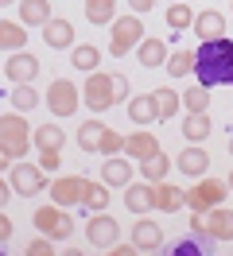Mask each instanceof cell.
<instances>
[{
    "mask_svg": "<svg viewBox=\"0 0 233 256\" xmlns=\"http://www.w3.org/2000/svg\"><path fill=\"white\" fill-rule=\"evenodd\" d=\"M155 101H159V120H171V116L179 112V105H183V94H175V90H167V86H159V90H155Z\"/></svg>",
    "mask_w": 233,
    "mask_h": 256,
    "instance_id": "e575fe53",
    "label": "cell"
},
{
    "mask_svg": "<svg viewBox=\"0 0 233 256\" xmlns=\"http://www.w3.org/2000/svg\"><path fill=\"white\" fill-rule=\"evenodd\" d=\"M82 206L90 210V214H101V210L109 206V182H105V178L86 186V202H82Z\"/></svg>",
    "mask_w": 233,
    "mask_h": 256,
    "instance_id": "836d02e7",
    "label": "cell"
},
{
    "mask_svg": "<svg viewBox=\"0 0 233 256\" xmlns=\"http://www.w3.org/2000/svg\"><path fill=\"white\" fill-rule=\"evenodd\" d=\"M117 152H124V136H117L113 128H105V140H101V152H97V156H117Z\"/></svg>",
    "mask_w": 233,
    "mask_h": 256,
    "instance_id": "8d00e7d4",
    "label": "cell"
},
{
    "mask_svg": "<svg viewBox=\"0 0 233 256\" xmlns=\"http://www.w3.org/2000/svg\"><path fill=\"white\" fill-rule=\"evenodd\" d=\"M35 225H39V233H47V237H55V240L74 237V218H70V206H59V202L35 210Z\"/></svg>",
    "mask_w": 233,
    "mask_h": 256,
    "instance_id": "8992f818",
    "label": "cell"
},
{
    "mask_svg": "<svg viewBox=\"0 0 233 256\" xmlns=\"http://www.w3.org/2000/svg\"><path fill=\"white\" fill-rule=\"evenodd\" d=\"M190 32L198 35L202 43H206V39H221V35H225V16H221V12H214V8H210V12H198Z\"/></svg>",
    "mask_w": 233,
    "mask_h": 256,
    "instance_id": "44dd1931",
    "label": "cell"
},
{
    "mask_svg": "<svg viewBox=\"0 0 233 256\" xmlns=\"http://www.w3.org/2000/svg\"><path fill=\"white\" fill-rule=\"evenodd\" d=\"M225 194H229V178L221 182V178H206L202 175L190 190H186V206H190V214H206V210H214V206H221L225 202Z\"/></svg>",
    "mask_w": 233,
    "mask_h": 256,
    "instance_id": "3957f363",
    "label": "cell"
},
{
    "mask_svg": "<svg viewBox=\"0 0 233 256\" xmlns=\"http://www.w3.org/2000/svg\"><path fill=\"white\" fill-rule=\"evenodd\" d=\"M101 178H105L109 186H128V182L136 178L132 156H109V160L101 163Z\"/></svg>",
    "mask_w": 233,
    "mask_h": 256,
    "instance_id": "7c38bea8",
    "label": "cell"
},
{
    "mask_svg": "<svg viewBox=\"0 0 233 256\" xmlns=\"http://www.w3.org/2000/svg\"><path fill=\"white\" fill-rule=\"evenodd\" d=\"M4 74H8L12 86L35 82V74H39V58H35L28 47H24V50H12V54H8V62H4Z\"/></svg>",
    "mask_w": 233,
    "mask_h": 256,
    "instance_id": "8fae6325",
    "label": "cell"
},
{
    "mask_svg": "<svg viewBox=\"0 0 233 256\" xmlns=\"http://www.w3.org/2000/svg\"><path fill=\"white\" fill-rule=\"evenodd\" d=\"M113 90H117V101H124V97H128V78H124V74H113Z\"/></svg>",
    "mask_w": 233,
    "mask_h": 256,
    "instance_id": "b9f144b4",
    "label": "cell"
},
{
    "mask_svg": "<svg viewBox=\"0 0 233 256\" xmlns=\"http://www.w3.org/2000/svg\"><path fill=\"white\" fill-rule=\"evenodd\" d=\"M8 97H12V105H16L20 112H31L35 105H39V94L31 90V82H24V86H16V90H12Z\"/></svg>",
    "mask_w": 233,
    "mask_h": 256,
    "instance_id": "d590c367",
    "label": "cell"
},
{
    "mask_svg": "<svg viewBox=\"0 0 233 256\" xmlns=\"http://www.w3.org/2000/svg\"><path fill=\"white\" fill-rule=\"evenodd\" d=\"M179 206H186V190H179L175 182H155V210L159 214H179Z\"/></svg>",
    "mask_w": 233,
    "mask_h": 256,
    "instance_id": "d6986e66",
    "label": "cell"
},
{
    "mask_svg": "<svg viewBox=\"0 0 233 256\" xmlns=\"http://www.w3.org/2000/svg\"><path fill=\"white\" fill-rule=\"evenodd\" d=\"M183 136L190 144H202V140H210V112H186L183 120Z\"/></svg>",
    "mask_w": 233,
    "mask_h": 256,
    "instance_id": "83f0119b",
    "label": "cell"
},
{
    "mask_svg": "<svg viewBox=\"0 0 233 256\" xmlns=\"http://www.w3.org/2000/svg\"><path fill=\"white\" fill-rule=\"evenodd\" d=\"M136 58H140V66H144V70H152V66H167L171 50H167V43H163V39H148V35H144V43L136 47Z\"/></svg>",
    "mask_w": 233,
    "mask_h": 256,
    "instance_id": "ffe728a7",
    "label": "cell"
},
{
    "mask_svg": "<svg viewBox=\"0 0 233 256\" xmlns=\"http://www.w3.org/2000/svg\"><path fill=\"white\" fill-rule=\"evenodd\" d=\"M144 43V24L140 16H117L113 20V39H109V50H113V58H124L128 50H136Z\"/></svg>",
    "mask_w": 233,
    "mask_h": 256,
    "instance_id": "277c9868",
    "label": "cell"
},
{
    "mask_svg": "<svg viewBox=\"0 0 233 256\" xmlns=\"http://www.w3.org/2000/svg\"><path fill=\"white\" fill-rule=\"evenodd\" d=\"M194 66H198V50H175L167 58V74L171 78H186V74H194Z\"/></svg>",
    "mask_w": 233,
    "mask_h": 256,
    "instance_id": "f1b7e54d",
    "label": "cell"
},
{
    "mask_svg": "<svg viewBox=\"0 0 233 256\" xmlns=\"http://www.w3.org/2000/svg\"><path fill=\"white\" fill-rule=\"evenodd\" d=\"M167 28L171 32H190V28H194V12H190L186 0H175L167 8Z\"/></svg>",
    "mask_w": 233,
    "mask_h": 256,
    "instance_id": "4dcf8cb0",
    "label": "cell"
},
{
    "mask_svg": "<svg viewBox=\"0 0 233 256\" xmlns=\"http://www.w3.org/2000/svg\"><path fill=\"white\" fill-rule=\"evenodd\" d=\"M206 237L210 240H233V210H225V206L206 210Z\"/></svg>",
    "mask_w": 233,
    "mask_h": 256,
    "instance_id": "9a60e30c",
    "label": "cell"
},
{
    "mask_svg": "<svg viewBox=\"0 0 233 256\" xmlns=\"http://www.w3.org/2000/svg\"><path fill=\"white\" fill-rule=\"evenodd\" d=\"M206 171H210V156H206L198 144H190V148H183V152H179V175L202 178Z\"/></svg>",
    "mask_w": 233,
    "mask_h": 256,
    "instance_id": "e0dca14e",
    "label": "cell"
},
{
    "mask_svg": "<svg viewBox=\"0 0 233 256\" xmlns=\"http://www.w3.org/2000/svg\"><path fill=\"white\" fill-rule=\"evenodd\" d=\"M8 182H12L16 194H24V198H31V194L47 190L51 182H47V171L39 167V163H8Z\"/></svg>",
    "mask_w": 233,
    "mask_h": 256,
    "instance_id": "52a82bcc",
    "label": "cell"
},
{
    "mask_svg": "<svg viewBox=\"0 0 233 256\" xmlns=\"http://www.w3.org/2000/svg\"><path fill=\"white\" fill-rule=\"evenodd\" d=\"M159 152V140H155L148 128H136L132 136H124V156H132V160H148Z\"/></svg>",
    "mask_w": 233,
    "mask_h": 256,
    "instance_id": "ac0fdd59",
    "label": "cell"
},
{
    "mask_svg": "<svg viewBox=\"0 0 233 256\" xmlns=\"http://www.w3.org/2000/svg\"><path fill=\"white\" fill-rule=\"evenodd\" d=\"M0 4H20V0H0Z\"/></svg>",
    "mask_w": 233,
    "mask_h": 256,
    "instance_id": "f6af8a7d",
    "label": "cell"
},
{
    "mask_svg": "<svg viewBox=\"0 0 233 256\" xmlns=\"http://www.w3.org/2000/svg\"><path fill=\"white\" fill-rule=\"evenodd\" d=\"M70 66H74V70H86V74H93V70L101 66V50L93 47V43H86V47H74V50H70Z\"/></svg>",
    "mask_w": 233,
    "mask_h": 256,
    "instance_id": "f546056e",
    "label": "cell"
},
{
    "mask_svg": "<svg viewBox=\"0 0 233 256\" xmlns=\"http://www.w3.org/2000/svg\"><path fill=\"white\" fill-rule=\"evenodd\" d=\"M43 39L51 50H74V24L70 20H47Z\"/></svg>",
    "mask_w": 233,
    "mask_h": 256,
    "instance_id": "2e32d148",
    "label": "cell"
},
{
    "mask_svg": "<svg viewBox=\"0 0 233 256\" xmlns=\"http://www.w3.org/2000/svg\"><path fill=\"white\" fill-rule=\"evenodd\" d=\"M109 252H113V256H136V252H140V244H136V240H132V244H121V240H117Z\"/></svg>",
    "mask_w": 233,
    "mask_h": 256,
    "instance_id": "60d3db41",
    "label": "cell"
},
{
    "mask_svg": "<svg viewBox=\"0 0 233 256\" xmlns=\"http://www.w3.org/2000/svg\"><path fill=\"white\" fill-rule=\"evenodd\" d=\"M229 156H233V136H229Z\"/></svg>",
    "mask_w": 233,
    "mask_h": 256,
    "instance_id": "7dc6e473",
    "label": "cell"
},
{
    "mask_svg": "<svg viewBox=\"0 0 233 256\" xmlns=\"http://www.w3.org/2000/svg\"><path fill=\"white\" fill-rule=\"evenodd\" d=\"M183 109L186 112H210V86H190L183 94Z\"/></svg>",
    "mask_w": 233,
    "mask_h": 256,
    "instance_id": "d6a6232c",
    "label": "cell"
},
{
    "mask_svg": "<svg viewBox=\"0 0 233 256\" xmlns=\"http://www.w3.org/2000/svg\"><path fill=\"white\" fill-rule=\"evenodd\" d=\"M82 101H86V109L90 112H105L117 105V90H113V74H101V70H93L86 86H82Z\"/></svg>",
    "mask_w": 233,
    "mask_h": 256,
    "instance_id": "5b68a950",
    "label": "cell"
},
{
    "mask_svg": "<svg viewBox=\"0 0 233 256\" xmlns=\"http://www.w3.org/2000/svg\"><path fill=\"white\" fill-rule=\"evenodd\" d=\"M140 175L148 178V182H163V178L171 175V156L155 152V156H148V160H140Z\"/></svg>",
    "mask_w": 233,
    "mask_h": 256,
    "instance_id": "484cf974",
    "label": "cell"
},
{
    "mask_svg": "<svg viewBox=\"0 0 233 256\" xmlns=\"http://www.w3.org/2000/svg\"><path fill=\"white\" fill-rule=\"evenodd\" d=\"M128 8H132L136 16H144V12H152V8H155V0H128Z\"/></svg>",
    "mask_w": 233,
    "mask_h": 256,
    "instance_id": "7bdbcfd3",
    "label": "cell"
},
{
    "mask_svg": "<svg viewBox=\"0 0 233 256\" xmlns=\"http://www.w3.org/2000/svg\"><path fill=\"white\" fill-rule=\"evenodd\" d=\"M8 240H12V222L0 218V244H8Z\"/></svg>",
    "mask_w": 233,
    "mask_h": 256,
    "instance_id": "ee69618b",
    "label": "cell"
},
{
    "mask_svg": "<svg viewBox=\"0 0 233 256\" xmlns=\"http://www.w3.org/2000/svg\"><path fill=\"white\" fill-rule=\"evenodd\" d=\"M78 105H82V90H78L70 78L51 82V90H47V109H51V116H74Z\"/></svg>",
    "mask_w": 233,
    "mask_h": 256,
    "instance_id": "ba28073f",
    "label": "cell"
},
{
    "mask_svg": "<svg viewBox=\"0 0 233 256\" xmlns=\"http://www.w3.org/2000/svg\"><path fill=\"white\" fill-rule=\"evenodd\" d=\"M20 20L28 28H47L51 20V0H20Z\"/></svg>",
    "mask_w": 233,
    "mask_h": 256,
    "instance_id": "cb8c5ba5",
    "label": "cell"
},
{
    "mask_svg": "<svg viewBox=\"0 0 233 256\" xmlns=\"http://www.w3.org/2000/svg\"><path fill=\"white\" fill-rule=\"evenodd\" d=\"M198 252H202L198 240H179V244H175V256H198Z\"/></svg>",
    "mask_w": 233,
    "mask_h": 256,
    "instance_id": "ab89813d",
    "label": "cell"
},
{
    "mask_svg": "<svg viewBox=\"0 0 233 256\" xmlns=\"http://www.w3.org/2000/svg\"><path fill=\"white\" fill-rule=\"evenodd\" d=\"M124 206L132 210V214H148V210H155V182H128L124 186Z\"/></svg>",
    "mask_w": 233,
    "mask_h": 256,
    "instance_id": "4fadbf2b",
    "label": "cell"
},
{
    "mask_svg": "<svg viewBox=\"0 0 233 256\" xmlns=\"http://www.w3.org/2000/svg\"><path fill=\"white\" fill-rule=\"evenodd\" d=\"M229 190H233V171H229Z\"/></svg>",
    "mask_w": 233,
    "mask_h": 256,
    "instance_id": "bcb514c9",
    "label": "cell"
},
{
    "mask_svg": "<svg viewBox=\"0 0 233 256\" xmlns=\"http://www.w3.org/2000/svg\"><path fill=\"white\" fill-rule=\"evenodd\" d=\"M24 252H28V256H51V252H55V237H47V233H43V237H35Z\"/></svg>",
    "mask_w": 233,
    "mask_h": 256,
    "instance_id": "74e56055",
    "label": "cell"
},
{
    "mask_svg": "<svg viewBox=\"0 0 233 256\" xmlns=\"http://www.w3.org/2000/svg\"><path fill=\"white\" fill-rule=\"evenodd\" d=\"M59 163H62V152H39V167H43L47 175L59 171Z\"/></svg>",
    "mask_w": 233,
    "mask_h": 256,
    "instance_id": "f35d334b",
    "label": "cell"
},
{
    "mask_svg": "<svg viewBox=\"0 0 233 256\" xmlns=\"http://www.w3.org/2000/svg\"><path fill=\"white\" fill-rule=\"evenodd\" d=\"M105 128L101 120H86V124L78 128V148L86 152V156H93V152H101V140H105Z\"/></svg>",
    "mask_w": 233,
    "mask_h": 256,
    "instance_id": "d4e9b609",
    "label": "cell"
},
{
    "mask_svg": "<svg viewBox=\"0 0 233 256\" xmlns=\"http://www.w3.org/2000/svg\"><path fill=\"white\" fill-rule=\"evenodd\" d=\"M82 4H86L90 24H113V16H117V0H82Z\"/></svg>",
    "mask_w": 233,
    "mask_h": 256,
    "instance_id": "1f68e13d",
    "label": "cell"
},
{
    "mask_svg": "<svg viewBox=\"0 0 233 256\" xmlns=\"http://www.w3.org/2000/svg\"><path fill=\"white\" fill-rule=\"evenodd\" d=\"M132 240L140 244V252H155V248L163 244V229L155 222H148V218H140V222L132 225Z\"/></svg>",
    "mask_w": 233,
    "mask_h": 256,
    "instance_id": "7402d4cb",
    "label": "cell"
},
{
    "mask_svg": "<svg viewBox=\"0 0 233 256\" xmlns=\"http://www.w3.org/2000/svg\"><path fill=\"white\" fill-rule=\"evenodd\" d=\"M62 144H66V132H62V124H39V132H35V148L39 152H62Z\"/></svg>",
    "mask_w": 233,
    "mask_h": 256,
    "instance_id": "4316f807",
    "label": "cell"
},
{
    "mask_svg": "<svg viewBox=\"0 0 233 256\" xmlns=\"http://www.w3.org/2000/svg\"><path fill=\"white\" fill-rule=\"evenodd\" d=\"M86 240H90L93 248H113V244L121 240V229H117V218H109L105 210H101V214H93L90 222H86Z\"/></svg>",
    "mask_w": 233,
    "mask_h": 256,
    "instance_id": "30bf717a",
    "label": "cell"
},
{
    "mask_svg": "<svg viewBox=\"0 0 233 256\" xmlns=\"http://www.w3.org/2000/svg\"><path fill=\"white\" fill-rule=\"evenodd\" d=\"M31 144H35V136L28 132V120H24V112H20V109L4 112V116H0V152H4L0 160H4V163L24 160Z\"/></svg>",
    "mask_w": 233,
    "mask_h": 256,
    "instance_id": "7a4b0ae2",
    "label": "cell"
},
{
    "mask_svg": "<svg viewBox=\"0 0 233 256\" xmlns=\"http://www.w3.org/2000/svg\"><path fill=\"white\" fill-rule=\"evenodd\" d=\"M0 43H4L8 54H12V50H24L28 47V24H24V20H4V24H0Z\"/></svg>",
    "mask_w": 233,
    "mask_h": 256,
    "instance_id": "603a6c76",
    "label": "cell"
},
{
    "mask_svg": "<svg viewBox=\"0 0 233 256\" xmlns=\"http://www.w3.org/2000/svg\"><path fill=\"white\" fill-rule=\"evenodd\" d=\"M128 120H132V124H155V120H159L155 90L152 94H140V97H128Z\"/></svg>",
    "mask_w": 233,
    "mask_h": 256,
    "instance_id": "5bb4252c",
    "label": "cell"
},
{
    "mask_svg": "<svg viewBox=\"0 0 233 256\" xmlns=\"http://www.w3.org/2000/svg\"><path fill=\"white\" fill-rule=\"evenodd\" d=\"M202 86H233V39H206L198 47V66H194Z\"/></svg>",
    "mask_w": 233,
    "mask_h": 256,
    "instance_id": "6da1fadb",
    "label": "cell"
},
{
    "mask_svg": "<svg viewBox=\"0 0 233 256\" xmlns=\"http://www.w3.org/2000/svg\"><path fill=\"white\" fill-rule=\"evenodd\" d=\"M86 186H90L86 175H59L51 182V202H59V206H82L86 202Z\"/></svg>",
    "mask_w": 233,
    "mask_h": 256,
    "instance_id": "9c48e42d",
    "label": "cell"
}]
</instances>
